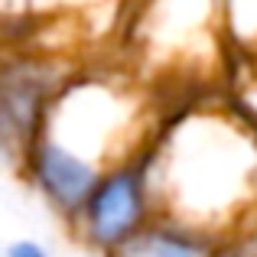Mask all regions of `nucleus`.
<instances>
[{"mask_svg": "<svg viewBox=\"0 0 257 257\" xmlns=\"http://www.w3.org/2000/svg\"><path fill=\"white\" fill-rule=\"evenodd\" d=\"M215 241L218 231H208L176 215H160L114 257H212Z\"/></svg>", "mask_w": 257, "mask_h": 257, "instance_id": "5", "label": "nucleus"}, {"mask_svg": "<svg viewBox=\"0 0 257 257\" xmlns=\"http://www.w3.org/2000/svg\"><path fill=\"white\" fill-rule=\"evenodd\" d=\"M231 36L257 49V0H225Z\"/></svg>", "mask_w": 257, "mask_h": 257, "instance_id": "7", "label": "nucleus"}, {"mask_svg": "<svg viewBox=\"0 0 257 257\" xmlns=\"http://www.w3.org/2000/svg\"><path fill=\"white\" fill-rule=\"evenodd\" d=\"M212 257H257V218L218 234Z\"/></svg>", "mask_w": 257, "mask_h": 257, "instance_id": "6", "label": "nucleus"}, {"mask_svg": "<svg viewBox=\"0 0 257 257\" xmlns=\"http://www.w3.org/2000/svg\"><path fill=\"white\" fill-rule=\"evenodd\" d=\"M153 137L147 98L134 82L75 72L56 94L20 173L59 221H69L101 173L147 150Z\"/></svg>", "mask_w": 257, "mask_h": 257, "instance_id": "1", "label": "nucleus"}, {"mask_svg": "<svg viewBox=\"0 0 257 257\" xmlns=\"http://www.w3.org/2000/svg\"><path fill=\"white\" fill-rule=\"evenodd\" d=\"M163 215L208 231L257 218V134L238 114L192 107L150 144Z\"/></svg>", "mask_w": 257, "mask_h": 257, "instance_id": "2", "label": "nucleus"}, {"mask_svg": "<svg viewBox=\"0 0 257 257\" xmlns=\"http://www.w3.org/2000/svg\"><path fill=\"white\" fill-rule=\"evenodd\" d=\"M163 215L153 179L150 147L120 163L107 166L94 182L85 205L65 221L72 238L94 257H114L131 238H137L153 218Z\"/></svg>", "mask_w": 257, "mask_h": 257, "instance_id": "3", "label": "nucleus"}, {"mask_svg": "<svg viewBox=\"0 0 257 257\" xmlns=\"http://www.w3.org/2000/svg\"><path fill=\"white\" fill-rule=\"evenodd\" d=\"M75 65L52 49H0V163L20 170Z\"/></svg>", "mask_w": 257, "mask_h": 257, "instance_id": "4", "label": "nucleus"}, {"mask_svg": "<svg viewBox=\"0 0 257 257\" xmlns=\"http://www.w3.org/2000/svg\"><path fill=\"white\" fill-rule=\"evenodd\" d=\"M4 257H56V254L36 238H17L4 247Z\"/></svg>", "mask_w": 257, "mask_h": 257, "instance_id": "8", "label": "nucleus"}]
</instances>
